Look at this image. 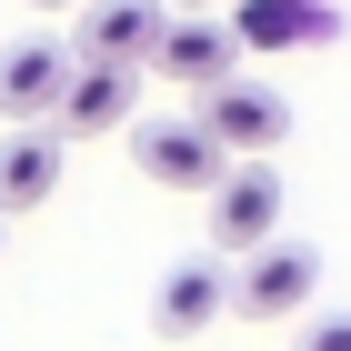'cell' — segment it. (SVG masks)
Masks as SVG:
<instances>
[{
  "label": "cell",
  "mask_w": 351,
  "mask_h": 351,
  "mask_svg": "<svg viewBox=\"0 0 351 351\" xmlns=\"http://www.w3.org/2000/svg\"><path fill=\"white\" fill-rule=\"evenodd\" d=\"M291 322H301L291 351H351V311H291Z\"/></svg>",
  "instance_id": "7c38bea8"
},
{
  "label": "cell",
  "mask_w": 351,
  "mask_h": 351,
  "mask_svg": "<svg viewBox=\"0 0 351 351\" xmlns=\"http://www.w3.org/2000/svg\"><path fill=\"white\" fill-rule=\"evenodd\" d=\"M131 110H141V71H131V60H81V51H71V71H60V90H51V131L60 141L121 131Z\"/></svg>",
  "instance_id": "277c9868"
},
{
  "label": "cell",
  "mask_w": 351,
  "mask_h": 351,
  "mask_svg": "<svg viewBox=\"0 0 351 351\" xmlns=\"http://www.w3.org/2000/svg\"><path fill=\"white\" fill-rule=\"evenodd\" d=\"M201 201H211V251H231V261L281 231V181H271V161H221V181L201 191Z\"/></svg>",
  "instance_id": "8992f818"
},
{
  "label": "cell",
  "mask_w": 351,
  "mask_h": 351,
  "mask_svg": "<svg viewBox=\"0 0 351 351\" xmlns=\"http://www.w3.org/2000/svg\"><path fill=\"white\" fill-rule=\"evenodd\" d=\"M161 21H171V0H81V40H71V51L81 60H131L141 71V51H151Z\"/></svg>",
  "instance_id": "30bf717a"
},
{
  "label": "cell",
  "mask_w": 351,
  "mask_h": 351,
  "mask_svg": "<svg viewBox=\"0 0 351 351\" xmlns=\"http://www.w3.org/2000/svg\"><path fill=\"white\" fill-rule=\"evenodd\" d=\"M141 71H161L171 90H211V81L241 71V40H231V21H211V10H171V21L151 30Z\"/></svg>",
  "instance_id": "3957f363"
},
{
  "label": "cell",
  "mask_w": 351,
  "mask_h": 351,
  "mask_svg": "<svg viewBox=\"0 0 351 351\" xmlns=\"http://www.w3.org/2000/svg\"><path fill=\"white\" fill-rule=\"evenodd\" d=\"M60 71H71V40H10L0 51V121H51V90H60Z\"/></svg>",
  "instance_id": "9c48e42d"
},
{
  "label": "cell",
  "mask_w": 351,
  "mask_h": 351,
  "mask_svg": "<svg viewBox=\"0 0 351 351\" xmlns=\"http://www.w3.org/2000/svg\"><path fill=\"white\" fill-rule=\"evenodd\" d=\"M231 40L241 51H322V40H341V0H231Z\"/></svg>",
  "instance_id": "52a82bcc"
},
{
  "label": "cell",
  "mask_w": 351,
  "mask_h": 351,
  "mask_svg": "<svg viewBox=\"0 0 351 351\" xmlns=\"http://www.w3.org/2000/svg\"><path fill=\"white\" fill-rule=\"evenodd\" d=\"M60 161H71V141H60L51 121H10V131H0V221L40 211L60 191Z\"/></svg>",
  "instance_id": "ba28073f"
},
{
  "label": "cell",
  "mask_w": 351,
  "mask_h": 351,
  "mask_svg": "<svg viewBox=\"0 0 351 351\" xmlns=\"http://www.w3.org/2000/svg\"><path fill=\"white\" fill-rule=\"evenodd\" d=\"M171 10H211V0H171Z\"/></svg>",
  "instance_id": "5bb4252c"
},
{
  "label": "cell",
  "mask_w": 351,
  "mask_h": 351,
  "mask_svg": "<svg viewBox=\"0 0 351 351\" xmlns=\"http://www.w3.org/2000/svg\"><path fill=\"white\" fill-rule=\"evenodd\" d=\"M191 121H201V131L221 141V161H271V151H281V131H291V101L231 71V81L191 90Z\"/></svg>",
  "instance_id": "7a4b0ae2"
},
{
  "label": "cell",
  "mask_w": 351,
  "mask_h": 351,
  "mask_svg": "<svg viewBox=\"0 0 351 351\" xmlns=\"http://www.w3.org/2000/svg\"><path fill=\"white\" fill-rule=\"evenodd\" d=\"M311 291H322V251L311 241H251L241 271H221V311H241V322H291V311H311Z\"/></svg>",
  "instance_id": "6da1fadb"
},
{
  "label": "cell",
  "mask_w": 351,
  "mask_h": 351,
  "mask_svg": "<svg viewBox=\"0 0 351 351\" xmlns=\"http://www.w3.org/2000/svg\"><path fill=\"white\" fill-rule=\"evenodd\" d=\"M30 10H81V0H30Z\"/></svg>",
  "instance_id": "4fadbf2b"
},
{
  "label": "cell",
  "mask_w": 351,
  "mask_h": 351,
  "mask_svg": "<svg viewBox=\"0 0 351 351\" xmlns=\"http://www.w3.org/2000/svg\"><path fill=\"white\" fill-rule=\"evenodd\" d=\"M221 322V261H171L161 291H151V331L161 341H201Z\"/></svg>",
  "instance_id": "8fae6325"
},
{
  "label": "cell",
  "mask_w": 351,
  "mask_h": 351,
  "mask_svg": "<svg viewBox=\"0 0 351 351\" xmlns=\"http://www.w3.org/2000/svg\"><path fill=\"white\" fill-rule=\"evenodd\" d=\"M121 131H131L141 181H161V191H211V181H221V141L201 131L191 110H181V121H141V110H131Z\"/></svg>",
  "instance_id": "5b68a950"
},
{
  "label": "cell",
  "mask_w": 351,
  "mask_h": 351,
  "mask_svg": "<svg viewBox=\"0 0 351 351\" xmlns=\"http://www.w3.org/2000/svg\"><path fill=\"white\" fill-rule=\"evenodd\" d=\"M0 231H10V221H0Z\"/></svg>",
  "instance_id": "9a60e30c"
}]
</instances>
